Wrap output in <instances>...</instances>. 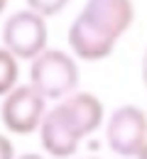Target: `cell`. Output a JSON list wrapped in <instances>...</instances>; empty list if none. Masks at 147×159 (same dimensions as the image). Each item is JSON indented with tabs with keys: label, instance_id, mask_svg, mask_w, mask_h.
Returning a JSON list of instances; mask_svg holds the SVG:
<instances>
[{
	"label": "cell",
	"instance_id": "cell-1",
	"mask_svg": "<svg viewBox=\"0 0 147 159\" xmlns=\"http://www.w3.org/2000/svg\"><path fill=\"white\" fill-rule=\"evenodd\" d=\"M30 86L44 100H62L79 86V66L66 52L44 49L30 64Z\"/></svg>",
	"mask_w": 147,
	"mask_h": 159
},
{
	"label": "cell",
	"instance_id": "cell-7",
	"mask_svg": "<svg viewBox=\"0 0 147 159\" xmlns=\"http://www.w3.org/2000/svg\"><path fill=\"white\" fill-rule=\"evenodd\" d=\"M69 47L71 52L84 61H101L105 57L113 54L115 49V42L103 37L101 32H96L88 22H84L81 17L71 22L69 27Z\"/></svg>",
	"mask_w": 147,
	"mask_h": 159
},
{
	"label": "cell",
	"instance_id": "cell-5",
	"mask_svg": "<svg viewBox=\"0 0 147 159\" xmlns=\"http://www.w3.org/2000/svg\"><path fill=\"white\" fill-rule=\"evenodd\" d=\"M79 17L103 37L118 42L132 27L135 7L130 0H86Z\"/></svg>",
	"mask_w": 147,
	"mask_h": 159
},
{
	"label": "cell",
	"instance_id": "cell-4",
	"mask_svg": "<svg viewBox=\"0 0 147 159\" xmlns=\"http://www.w3.org/2000/svg\"><path fill=\"white\" fill-rule=\"evenodd\" d=\"M44 113H47V100L27 83V86H15L10 93H5L0 118L2 125L12 135H30L39 127Z\"/></svg>",
	"mask_w": 147,
	"mask_h": 159
},
{
	"label": "cell",
	"instance_id": "cell-14",
	"mask_svg": "<svg viewBox=\"0 0 147 159\" xmlns=\"http://www.w3.org/2000/svg\"><path fill=\"white\" fill-rule=\"evenodd\" d=\"M86 159H96V157H86Z\"/></svg>",
	"mask_w": 147,
	"mask_h": 159
},
{
	"label": "cell",
	"instance_id": "cell-12",
	"mask_svg": "<svg viewBox=\"0 0 147 159\" xmlns=\"http://www.w3.org/2000/svg\"><path fill=\"white\" fill-rule=\"evenodd\" d=\"M17 159H44V157L34 154V152H27V154H22V157H17Z\"/></svg>",
	"mask_w": 147,
	"mask_h": 159
},
{
	"label": "cell",
	"instance_id": "cell-8",
	"mask_svg": "<svg viewBox=\"0 0 147 159\" xmlns=\"http://www.w3.org/2000/svg\"><path fill=\"white\" fill-rule=\"evenodd\" d=\"M37 130H39L42 149L47 154H52L54 159H66L79 149L76 135L66 127V122L59 118V113H57L54 108L44 113V118H42V122H39Z\"/></svg>",
	"mask_w": 147,
	"mask_h": 159
},
{
	"label": "cell",
	"instance_id": "cell-6",
	"mask_svg": "<svg viewBox=\"0 0 147 159\" xmlns=\"http://www.w3.org/2000/svg\"><path fill=\"white\" fill-rule=\"evenodd\" d=\"M59 118L81 142L86 135L96 132L103 122V103L93 93H69L62 103L54 105Z\"/></svg>",
	"mask_w": 147,
	"mask_h": 159
},
{
	"label": "cell",
	"instance_id": "cell-9",
	"mask_svg": "<svg viewBox=\"0 0 147 159\" xmlns=\"http://www.w3.org/2000/svg\"><path fill=\"white\" fill-rule=\"evenodd\" d=\"M17 76H20L17 59H15L5 47H0V96L10 93V91L17 86Z\"/></svg>",
	"mask_w": 147,
	"mask_h": 159
},
{
	"label": "cell",
	"instance_id": "cell-10",
	"mask_svg": "<svg viewBox=\"0 0 147 159\" xmlns=\"http://www.w3.org/2000/svg\"><path fill=\"white\" fill-rule=\"evenodd\" d=\"M69 2L71 0H27V10H32L42 17H49V15H59Z\"/></svg>",
	"mask_w": 147,
	"mask_h": 159
},
{
	"label": "cell",
	"instance_id": "cell-2",
	"mask_svg": "<svg viewBox=\"0 0 147 159\" xmlns=\"http://www.w3.org/2000/svg\"><path fill=\"white\" fill-rule=\"evenodd\" d=\"M47 22L42 15L32 10H20L10 15L7 22L2 25V42L5 49L15 59H27L32 61L39 52L47 49Z\"/></svg>",
	"mask_w": 147,
	"mask_h": 159
},
{
	"label": "cell",
	"instance_id": "cell-3",
	"mask_svg": "<svg viewBox=\"0 0 147 159\" xmlns=\"http://www.w3.org/2000/svg\"><path fill=\"white\" fill-rule=\"evenodd\" d=\"M145 113L137 105H123L113 110L105 125V142L120 157H145Z\"/></svg>",
	"mask_w": 147,
	"mask_h": 159
},
{
	"label": "cell",
	"instance_id": "cell-11",
	"mask_svg": "<svg viewBox=\"0 0 147 159\" xmlns=\"http://www.w3.org/2000/svg\"><path fill=\"white\" fill-rule=\"evenodd\" d=\"M0 159H15V147L5 135H0Z\"/></svg>",
	"mask_w": 147,
	"mask_h": 159
},
{
	"label": "cell",
	"instance_id": "cell-13",
	"mask_svg": "<svg viewBox=\"0 0 147 159\" xmlns=\"http://www.w3.org/2000/svg\"><path fill=\"white\" fill-rule=\"evenodd\" d=\"M5 7H7V0H0V12H2Z\"/></svg>",
	"mask_w": 147,
	"mask_h": 159
}]
</instances>
